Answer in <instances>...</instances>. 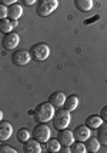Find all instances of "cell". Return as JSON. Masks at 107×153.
Returning <instances> with one entry per match:
<instances>
[{"instance_id":"7c38bea8","label":"cell","mask_w":107,"mask_h":153,"mask_svg":"<svg viewBox=\"0 0 107 153\" xmlns=\"http://www.w3.org/2000/svg\"><path fill=\"white\" fill-rule=\"evenodd\" d=\"M49 102L53 105L56 109L57 107H63L64 106V102H66V94L63 92H54L49 96Z\"/></svg>"},{"instance_id":"83f0119b","label":"cell","mask_w":107,"mask_h":153,"mask_svg":"<svg viewBox=\"0 0 107 153\" xmlns=\"http://www.w3.org/2000/svg\"><path fill=\"white\" fill-rule=\"evenodd\" d=\"M0 120H3V110L0 109Z\"/></svg>"},{"instance_id":"7a4b0ae2","label":"cell","mask_w":107,"mask_h":153,"mask_svg":"<svg viewBox=\"0 0 107 153\" xmlns=\"http://www.w3.org/2000/svg\"><path fill=\"white\" fill-rule=\"evenodd\" d=\"M52 120H53L54 129L61 130V129L69 127L70 122H72V116H70V112L66 110L64 107H57V110H54L53 119Z\"/></svg>"},{"instance_id":"e0dca14e","label":"cell","mask_w":107,"mask_h":153,"mask_svg":"<svg viewBox=\"0 0 107 153\" xmlns=\"http://www.w3.org/2000/svg\"><path fill=\"white\" fill-rule=\"evenodd\" d=\"M101 123H103V119H101L99 114H90V116L86 119V123H84V125L89 126L90 130H92V129H97Z\"/></svg>"},{"instance_id":"d6986e66","label":"cell","mask_w":107,"mask_h":153,"mask_svg":"<svg viewBox=\"0 0 107 153\" xmlns=\"http://www.w3.org/2000/svg\"><path fill=\"white\" fill-rule=\"evenodd\" d=\"M13 20H10L9 17H4V19L0 20V33H10V32H13Z\"/></svg>"},{"instance_id":"5bb4252c","label":"cell","mask_w":107,"mask_h":153,"mask_svg":"<svg viewBox=\"0 0 107 153\" xmlns=\"http://www.w3.org/2000/svg\"><path fill=\"white\" fill-rule=\"evenodd\" d=\"M23 14V7L19 4V3H14V4H10L9 6V14L7 17L10 20H19Z\"/></svg>"},{"instance_id":"ba28073f","label":"cell","mask_w":107,"mask_h":153,"mask_svg":"<svg viewBox=\"0 0 107 153\" xmlns=\"http://www.w3.org/2000/svg\"><path fill=\"white\" fill-rule=\"evenodd\" d=\"M57 140L60 142L61 146H70L72 143H73L74 140V134L72 130H69V129H61L59 130V134H57Z\"/></svg>"},{"instance_id":"d4e9b609","label":"cell","mask_w":107,"mask_h":153,"mask_svg":"<svg viewBox=\"0 0 107 153\" xmlns=\"http://www.w3.org/2000/svg\"><path fill=\"white\" fill-rule=\"evenodd\" d=\"M37 3V0H21V4L23 6H27V7H32L33 4Z\"/></svg>"},{"instance_id":"ac0fdd59","label":"cell","mask_w":107,"mask_h":153,"mask_svg":"<svg viewBox=\"0 0 107 153\" xmlns=\"http://www.w3.org/2000/svg\"><path fill=\"white\" fill-rule=\"evenodd\" d=\"M86 149H87V152H92V153L99 152V150H100V142H99V139L90 136V137L86 140Z\"/></svg>"},{"instance_id":"4316f807","label":"cell","mask_w":107,"mask_h":153,"mask_svg":"<svg viewBox=\"0 0 107 153\" xmlns=\"http://www.w3.org/2000/svg\"><path fill=\"white\" fill-rule=\"evenodd\" d=\"M19 0H0V3H3L4 6H10V4H14V3H17Z\"/></svg>"},{"instance_id":"5b68a950","label":"cell","mask_w":107,"mask_h":153,"mask_svg":"<svg viewBox=\"0 0 107 153\" xmlns=\"http://www.w3.org/2000/svg\"><path fill=\"white\" fill-rule=\"evenodd\" d=\"M32 137L36 139L40 143H46L47 140L52 137V130L46 123H37L32 130Z\"/></svg>"},{"instance_id":"4fadbf2b","label":"cell","mask_w":107,"mask_h":153,"mask_svg":"<svg viewBox=\"0 0 107 153\" xmlns=\"http://www.w3.org/2000/svg\"><path fill=\"white\" fill-rule=\"evenodd\" d=\"M94 6V1L93 0H74V7L81 12V13H87L90 12Z\"/></svg>"},{"instance_id":"ffe728a7","label":"cell","mask_w":107,"mask_h":153,"mask_svg":"<svg viewBox=\"0 0 107 153\" xmlns=\"http://www.w3.org/2000/svg\"><path fill=\"white\" fill-rule=\"evenodd\" d=\"M46 149H47V152H50V153L60 152L61 145H60V142H59L57 139H49L46 142Z\"/></svg>"},{"instance_id":"277c9868","label":"cell","mask_w":107,"mask_h":153,"mask_svg":"<svg viewBox=\"0 0 107 153\" xmlns=\"http://www.w3.org/2000/svg\"><path fill=\"white\" fill-rule=\"evenodd\" d=\"M59 7V0H37L36 13L40 17H47Z\"/></svg>"},{"instance_id":"3957f363","label":"cell","mask_w":107,"mask_h":153,"mask_svg":"<svg viewBox=\"0 0 107 153\" xmlns=\"http://www.w3.org/2000/svg\"><path fill=\"white\" fill-rule=\"evenodd\" d=\"M29 52H30V56H32V60H34V62H44L50 56V47H49V45L40 42V43L33 45Z\"/></svg>"},{"instance_id":"484cf974","label":"cell","mask_w":107,"mask_h":153,"mask_svg":"<svg viewBox=\"0 0 107 153\" xmlns=\"http://www.w3.org/2000/svg\"><path fill=\"white\" fill-rule=\"evenodd\" d=\"M100 117L103 119V122H107V106L101 107V110H100Z\"/></svg>"},{"instance_id":"44dd1931","label":"cell","mask_w":107,"mask_h":153,"mask_svg":"<svg viewBox=\"0 0 107 153\" xmlns=\"http://www.w3.org/2000/svg\"><path fill=\"white\" fill-rule=\"evenodd\" d=\"M70 150H72V153H86L87 152L84 142H79V140H74L73 143L70 145Z\"/></svg>"},{"instance_id":"6da1fadb","label":"cell","mask_w":107,"mask_h":153,"mask_svg":"<svg viewBox=\"0 0 107 153\" xmlns=\"http://www.w3.org/2000/svg\"><path fill=\"white\" fill-rule=\"evenodd\" d=\"M54 114V106L50 102H41L34 107L33 116L37 123H47L49 120L53 119Z\"/></svg>"},{"instance_id":"52a82bcc","label":"cell","mask_w":107,"mask_h":153,"mask_svg":"<svg viewBox=\"0 0 107 153\" xmlns=\"http://www.w3.org/2000/svg\"><path fill=\"white\" fill-rule=\"evenodd\" d=\"M20 45V36L14 32H10V33H6L1 39V46L4 47L6 50H13Z\"/></svg>"},{"instance_id":"8fae6325","label":"cell","mask_w":107,"mask_h":153,"mask_svg":"<svg viewBox=\"0 0 107 153\" xmlns=\"http://www.w3.org/2000/svg\"><path fill=\"white\" fill-rule=\"evenodd\" d=\"M41 143L36 139H29L23 143V152L24 153H41Z\"/></svg>"},{"instance_id":"603a6c76","label":"cell","mask_w":107,"mask_h":153,"mask_svg":"<svg viewBox=\"0 0 107 153\" xmlns=\"http://www.w3.org/2000/svg\"><path fill=\"white\" fill-rule=\"evenodd\" d=\"M0 153H17V150L9 145H0Z\"/></svg>"},{"instance_id":"cb8c5ba5","label":"cell","mask_w":107,"mask_h":153,"mask_svg":"<svg viewBox=\"0 0 107 153\" xmlns=\"http://www.w3.org/2000/svg\"><path fill=\"white\" fill-rule=\"evenodd\" d=\"M7 14H9V7L4 6L3 3H0V20L7 17Z\"/></svg>"},{"instance_id":"8992f818","label":"cell","mask_w":107,"mask_h":153,"mask_svg":"<svg viewBox=\"0 0 107 153\" xmlns=\"http://www.w3.org/2000/svg\"><path fill=\"white\" fill-rule=\"evenodd\" d=\"M32 60L30 52L24 50V49H19V50H14L12 54V62L16 66H26L27 63Z\"/></svg>"},{"instance_id":"30bf717a","label":"cell","mask_w":107,"mask_h":153,"mask_svg":"<svg viewBox=\"0 0 107 153\" xmlns=\"http://www.w3.org/2000/svg\"><path fill=\"white\" fill-rule=\"evenodd\" d=\"M13 134V126L7 120H0V142L9 140Z\"/></svg>"},{"instance_id":"7402d4cb","label":"cell","mask_w":107,"mask_h":153,"mask_svg":"<svg viewBox=\"0 0 107 153\" xmlns=\"http://www.w3.org/2000/svg\"><path fill=\"white\" fill-rule=\"evenodd\" d=\"M29 139H32V133L27 130V129H19V132H17V140L20 142V143H24L27 142Z\"/></svg>"},{"instance_id":"9a60e30c","label":"cell","mask_w":107,"mask_h":153,"mask_svg":"<svg viewBox=\"0 0 107 153\" xmlns=\"http://www.w3.org/2000/svg\"><path fill=\"white\" fill-rule=\"evenodd\" d=\"M79 103H80V99L76 96V94H70V96H67L66 97V102H64V109L69 110V112H73L77 109L79 106Z\"/></svg>"},{"instance_id":"9c48e42d","label":"cell","mask_w":107,"mask_h":153,"mask_svg":"<svg viewBox=\"0 0 107 153\" xmlns=\"http://www.w3.org/2000/svg\"><path fill=\"white\" fill-rule=\"evenodd\" d=\"M73 134H74V139L79 140V142H86L92 133H90V127L86 126V125H79L76 126V129L73 130Z\"/></svg>"},{"instance_id":"2e32d148","label":"cell","mask_w":107,"mask_h":153,"mask_svg":"<svg viewBox=\"0 0 107 153\" xmlns=\"http://www.w3.org/2000/svg\"><path fill=\"white\" fill-rule=\"evenodd\" d=\"M96 130H97V139L100 142V145L107 146V123H101Z\"/></svg>"}]
</instances>
